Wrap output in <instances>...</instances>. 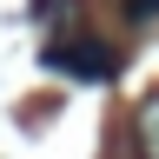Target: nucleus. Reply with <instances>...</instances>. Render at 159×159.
<instances>
[{
	"label": "nucleus",
	"mask_w": 159,
	"mask_h": 159,
	"mask_svg": "<svg viewBox=\"0 0 159 159\" xmlns=\"http://www.w3.org/2000/svg\"><path fill=\"white\" fill-rule=\"evenodd\" d=\"M47 66L60 80H86V86H99V80L119 73V53L106 47V40H53L47 47Z\"/></svg>",
	"instance_id": "nucleus-1"
},
{
	"label": "nucleus",
	"mask_w": 159,
	"mask_h": 159,
	"mask_svg": "<svg viewBox=\"0 0 159 159\" xmlns=\"http://www.w3.org/2000/svg\"><path fill=\"white\" fill-rule=\"evenodd\" d=\"M133 159H159V93H146L133 113Z\"/></svg>",
	"instance_id": "nucleus-2"
},
{
	"label": "nucleus",
	"mask_w": 159,
	"mask_h": 159,
	"mask_svg": "<svg viewBox=\"0 0 159 159\" xmlns=\"http://www.w3.org/2000/svg\"><path fill=\"white\" fill-rule=\"evenodd\" d=\"M126 20H133V27H146V20H159V0H126Z\"/></svg>",
	"instance_id": "nucleus-3"
}]
</instances>
